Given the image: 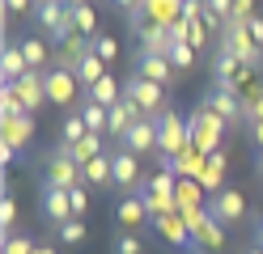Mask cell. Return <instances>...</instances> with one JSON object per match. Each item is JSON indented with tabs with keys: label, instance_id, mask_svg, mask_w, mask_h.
<instances>
[{
	"label": "cell",
	"instance_id": "cell-52",
	"mask_svg": "<svg viewBox=\"0 0 263 254\" xmlns=\"http://www.w3.org/2000/svg\"><path fill=\"white\" fill-rule=\"evenodd\" d=\"M68 5H89V0H68Z\"/></svg>",
	"mask_w": 263,
	"mask_h": 254
},
{
	"label": "cell",
	"instance_id": "cell-21",
	"mask_svg": "<svg viewBox=\"0 0 263 254\" xmlns=\"http://www.w3.org/2000/svg\"><path fill=\"white\" fill-rule=\"evenodd\" d=\"M17 43H22V55L30 64V72H47V68H55L51 51H47V43L39 38V34H26V38H17Z\"/></svg>",
	"mask_w": 263,
	"mask_h": 254
},
{
	"label": "cell",
	"instance_id": "cell-45",
	"mask_svg": "<svg viewBox=\"0 0 263 254\" xmlns=\"http://www.w3.org/2000/svg\"><path fill=\"white\" fill-rule=\"evenodd\" d=\"M246 30H251V38H255V43L263 47V17H259V13L251 17V22H246Z\"/></svg>",
	"mask_w": 263,
	"mask_h": 254
},
{
	"label": "cell",
	"instance_id": "cell-8",
	"mask_svg": "<svg viewBox=\"0 0 263 254\" xmlns=\"http://www.w3.org/2000/svg\"><path fill=\"white\" fill-rule=\"evenodd\" d=\"M208 212L217 216L221 225H242V220H246V199H242V191L225 186V191H217V199H212Z\"/></svg>",
	"mask_w": 263,
	"mask_h": 254
},
{
	"label": "cell",
	"instance_id": "cell-17",
	"mask_svg": "<svg viewBox=\"0 0 263 254\" xmlns=\"http://www.w3.org/2000/svg\"><path fill=\"white\" fill-rule=\"evenodd\" d=\"M183 17V0H144L140 5V22H157V26H174ZM136 22V26H140Z\"/></svg>",
	"mask_w": 263,
	"mask_h": 254
},
{
	"label": "cell",
	"instance_id": "cell-20",
	"mask_svg": "<svg viewBox=\"0 0 263 254\" xmlns=\"http://www.w3.org/2000/svg\"><path fill=\"white\" fill-rule=\"evenodd\" d=\"M30 140H34V114H13V119H5V144L9 148H26Z\"/></svg>",
	"mask_w": 263,
	"mask_h": 254
},
{
	"label": "cell",
	"instance_id": "cell-49",
	"mask_svg": "<svg viewBox=\"0 0 263 254\" xmlns=\"http://www.w3.org/2000/svg\"><path fill=\"white\" fill-rule=\"evenodd\" d=\"M242 254H263V250H259V246H246V250H242Z\"/></svg>",
	"mask_w": 263,
	"mask_h": 254
},
{
	"label": "cell",
	"instance_id": "cell-22",
	"mask_svg": "<svg viewBox=\"0 0 263 254\" xmlns=\"http://www.w3.org/2000/svg\"><path fill=\"white\" fill-rule=\"evenodd\" d=\"M64 17H68V5H47V0H39L34 13H30V22H34L43 34H55L64 26Z\"/></svg>",
	"mask_w": 263,
	"mask_h": 254
},
{
	"label": "cell",
	"instance_id": "cell-24",
	"mask_svg": "<svg viewBox=\"0 0 263 254\" xmlns=\"http://www.w3.org/2000/svg\"><path fill=\"white\" fill-rule=\"evenodd\" d=\"M85 55H89V38H85V34H77V38H68V43L60 47L55 64H60V68H68V72H77V64L85 60Z\"/></svg>",
	"mask_w": 263,
	"mask_h": 254
},
{
	"label": "cell",
	"instance_id": "cell-39",
	"mask_svg": "<svg viewBox=\"0 0 263 254\" xmlns=\"http://www.w3.org/2000/svg\"><path fill=\"white\" fill-rule=\"evenodd\" d=\"M255 17V0H234V13H229V22H251Z\"/></svg>",
	"mask_w": 263,
	"mask_h": 254
},
{
	"label": "cell",
	"instance_id": "cell-28",
	"mask_svg": "<svg viewBox=\"0 0 263 254\" xmlns=\"http://www.w3.org/2000/svg\"><path fill=\"white\" fill-rule=\"evenodd\" d=\"M85 135H89V127H85V119H81V110H72L60 123V144H81Z\"/></svg>",
	"mask_w": 263,
	"mask_h": 254
},
{
	"label": "cell",
	"instance_id": "cell-15",
	"mask_svg": "<svg viewBox=\"0 0 263 254\" xmlns=\"http://www.w3.org/2000/svg\"><path fill=\"white\" fill-rule=\"evenodd\" d=\"M136 34H140V51H144V55H166V51L174 47V38H170V26L140 22V26H136Z\"/></svg>",
	"mask_w": 263,
	"mask_h": 254
},
{
	"label": "cell",
	"instance_id": "cell-29",
	"mask_svg": "<svg viewBox=\"0 0 263 254\" xmlns=\"http://www.w3.org/2000/svg\"><path fill=\"white\" fill-rule=\"evenodd\" d=\"M68 9H72L77 34H85V38H93V34H98V13H93V5H68Z\"/></svg>",
	"mask_w": 263,
	"mask_h": 254
},
{
	"label": "cell",
	"instance_id": "cell-53",
	"mask_svg": "<svg viewBox=\"0 0 263 254\" xmlns=\"http://www.w3.org/2000/svg\"><path fill=\"white\" fill-rule=\"evenodd\" d=\"M255 246H259V250H263V242H255Z\"/></svg>",
	"mask_w": 263,
	"mask_h": 254
},
{
	"label": "cell",
	"instance_id": "cell-44",
	"mask_svg": "<svg viewBox=\"0 0 263 254\" xmlns=\"http://www.w3.org/2000/svg\"><path fill=\"white\" fill-rule=\"evenodd\" d=\"M204 5H208L212 13H221L225 22H229V13H234V0H204Z\"/></svg>",
	"mask_w": 263,
	"mask_h": 254
},
{
	"label": "cell",
	"instance_id": "cell-48",
	"mask_svg": "<svg viewBox=\"0 0 263 254\" xmlns=\"http://www.w3.org/2000/svg\"><path fill=\"white\" fill-rule=\"evenodd\" d=\"M34 254H55V250H51V246H39V250H34Z\"/></svg>",
	"mask_w": 263,
	"mask_h": 254
},
{
	"label": "cell",
	"instance_id": "cell-19",
	"mask_svg": "<svg viewBox=\"0 0 263 254\" xmlns=\"http://www.w3.org/2000/svg\"><path fill=\"white\" fill-rule=\"evenodd\" d=\"M13 89H17V97H22V106L34 114L39 106H47V85H43V72H26L17 85H13Z\"/></svg>",
	"mask_w": 263,
	"mask_h": 254
},
{
	"label": "cell",
	"instance_id": "cell-35",
	"mask_svg": "<svg viewBox=\"0 0 263 254\" xmlns=\"http://www.w3.org/2000/svg\"><path fill=\"white\" fill-rule=\"evenodd\" d=\"M115 254H144V242H140V237L136 233H119V237H115Z\"/></svg>",
	"mask_w": 263,
	"mask_h": 254
},
{
	"label": "cell",
	"instance_id": "cell-26",
	"mask_svg": "<svg viewBox=\"0 0 263 254\" xmlns=\"http://www.w3.org/2000/svg\"><path fill=\"white\" fill-rule=\"evenodd\" d=\"M85 97L98 102V106H115V102H123V85L115 81V76H102L93 89H85Z\"/></svg>",
	"mask_w": 263,
	"mask_h": 254
},
{
	"label": "cell",
	"instance_id": "cell-30",
	"mask_svg": "<svg viewBox=\"0 0 263 254\" xmlns=\"http://www.w3.org/2000/svg\"><path fill=\"white\" fill-rule=\"evenodd\" d=\"M0 114H5V119H13V114H30V110L22 106V97H17V89H13V85H5V89H0Z\"/></svg>",
	"mask_w": 263,
	"mask_h": 254
},
{
	"label": "cell",
	"instance_id": "cell-42",
	"mask_svg": "<svg viewBox=\"0 0 263 254\" xmlns=\"http://www.w3.org/2000/svg\"><path fill=\"white\" fill-rule=\"evenodd\" d=\"M246 123H263V89L255 93L251 106H246Z\"/></svg>",
	"mask_w": 263,
	"mask_h": 254
},
{
	"label": "cell",
	"instance_id": "cell-47",
	"mask_svg": "<svg viewBox=\"0 0 263 254\" xmlns=\"http://www.w3.org/2000/svg\"><path fill=\"white\" fill-rule=\"evenodd\" d=\"M255 140H259V148H263V123H255Z\"/></svg>",
	"mask_w": 263,
	"mask_h": 254
},
{
	"label": "cell",
	"instance_id": "cell-9",
	"mask_svg": "<svg viewBox=\"0 0 263 254\" xmlns=\"http://www.w3.org/2000/svg\"><path fill=\"white\" fill-rule=\"evenodd\" d=\"M115 186H123L127 195H136L144 178H140V157L136 152H127V148H115Z\"/></svg>",
	"mask_w": 263,
	"mask_h": 254
},
{
	"label": "cell",
	"instance_id": "cell-11",
	"mask_svg": "<svg viewBox=\"0 0 263 254\" xmlns=\"http://www.w3.org/2000/svg\"><path fill=\"white\" fill-rule=\"evenodd\" d=\"M43 216L51 220V225H68V220H77L72 212V195L68 191H55V186H43Z\"/></svg>",
	"mask_w": 263,
	"mask_h": 254
},
{
	"label": "cell",
	"instance_id": "cell-36",
	"mask_svg": "<svg viewBox=\"0 0 263 254\" xmlns=\"http://www.w3.org/2000/svg\"><path fill=\"white\" fill-rule=\"evenodd\" d=\"M39 250V242H34V237H5V254H34Z\"/></svg>",
	"mask_w": 263,
	"mask_h": 254
},
{
	"label": "cell",
	"instance_id": "cell-32",
	"mask_svg": "<svg viewBox=\"0 0 263 254\" xmlns=\"http://www.w3.org/2000/svg\"><path fill=\"white\" fill-rule=\"evenodd\" d=\"M166 60L183 72V68H191V60H195V47H191V43H174V47L166 51Z\"/></svg>",
	"mask_w": 263,
	"mask_h": 254
},
{
	"label": "cell",
	"instance_id": "cell-40",
	"mask_svg": "<svg viewBox=\"0 0 263 254\" xmlns=\"http://www.w3.org/2000/svg\"><path fill=\"white\" fill-rule=\"evenodd\" d=\"M110 5H115V9H123L132 26H136V22H140V5H144V0H110Z\"/></svg>",
	"mask_w": 263,
	"mask_h": 254
},
{
	"label": "cell",
	"instance_id": "cell-12",
	"mask_svg": "<svg viewBox=\"0 0 263 254\" xmlns=\"http://www.w3.org/2000/svg\"><path fill=\"white\" fill-rule=\"evenodd\" d=\"M136 119H144V110L136 106V102H115V106H110V123H106V140H119L123 144V135H127V127L132 123H136Z\"/></svg>",
	"mask_w": 263,
	"mask_h": 254
},
{
	"label": "cell",
	"instance_id": "cell-16",
	"mask_svg": "<svg viewBox=\"0 0 263 254\" xmlns=\"http://www.w3.org/2000/svg\"><path fill=\"white\" fill-rule=\"evenodd\" d=\"M115 220H119V225L132 233V229H140V225H149V208H144V199L140 195H123L119 203H115Z\"/></svg>",
	"mask_w": 263,
	"mask_h": 254
},
{
	"label": "cell",
	"instance_id": "cell-51",
	"mask_svg": "<svg viewBox=\"0 0 263 254\" xmlns=\"http://www.w3.org/2000/svg\"><path fill=\"white\" fill-rule=\"evenodd\" d=\"M47 5H68V0H47Z\"/></svg>",
	"mask_w": 263,
	"mask_h": 254
},
{
	"label": "cell",
	"instance_id": "cell-46",
	"mask_svg": "<svg viewBox=\"0 0 263 254\" xmlns=\"http://www.w3.org/2000/svg\"><path fill=\"white\" fill-rule=\"evenodd\" d=\"M255 242H263V216L255 220Z\"/></svg>",
	"mask_w": 263,
	"mask_h": 254
},
{
	"label": "cell",
	"instance_id": "cell-7",
	"mask_svg": "<svg viewBox=\"0 0 263 254\" xmlns=\"http://www.w3.org/2000/svg\"><path fill=\"white\" fill-rule=\"evenodd\" d=\"M119 148L136 152V157H144V152H157V119H153V114L136 119V123L127 127V135H123V144H119Z\"/></svg>",
	"mask_w": 263,
	"mask_h": 254
},
{
	"label": "cell",
	"instance_id": "cell-23",
	"mask_svg": "<svg viewBox=\"0 0 263 254\" xmlns=\"http://www.w3.org/2000/svg\"><path fill=\"white\" fill-rule=\"evenodd\" d=\"M102 76H110V72H106V60H98V55H93V43H89V55L77 64V81H81V89H93Z\"/></svg>",
	"mask_w": 263,
	"mask_h": 254
},
{
	"label": "cell",
	"instance_id": "cell-18",
	"mask_svg": "<svg viewBox=\"0 0 263 254\" xmlns=\"http://www.w3.org/2000/svg\"><path fill=\"white\" fill-rule=\"evenodd\" d=\"M136 72L140 76H149V81H157V85H174V76H178V68L166 60V55H136Z\"/></svg>",
	"mask_w": 263,
	"mask_h": 254
},
{
	"label": "cell",
	"instance_id": "cell-31",
	"mask_svg": "<svg viewBox=\"0 0 263 254\" xmlns=\"http://www.w3.org/2000/svg\"><path fill=\"white\" fill-rule=\"evenodd\" d=\"M85 233H89L85 220L77 216V220H68V225H60V242H64V246H81V242H85Z\"/></svg>",
	"mask_w": 263,
	"mask_h": 254
},
{
	"label": "cell",
	"instance_id": "cell-50",
	"mask_svg": "<svg viewBox=\"0 0 263 254\" xmlns=\"http://www.w3.org/2000/svg\"><path fill=\"white\" fill-rule=\"evenodd\" d=\"M255 169H259V178H263V152H259V161H255Z\"/></svg>",
	"mask_w": 263,
	"mask_h": 254
},
{
	"label": "cell",
	"instance_id": "cell-14",
	"mask_svg": "<svg viewBox=\"0 0 263 254\" xmlns=\"http://www.w3.org/2000/svg\"><path fill=\"white\" fill-rule=\"evenodd\" d=\"M26 72H30V64H26V55H22V43L9 38L5 51H0V81H5V85H17Z\"/></svg>",
	"mask_w": 263,
	"mask_h": 254
},
{
	"label": "cell",
	"instance_id": "cell-33",
	"mask_svg": "<svg viewBox=\"0 0 263 254\" xmlns=\"http://www.w3.org/2000/svg\"><path fill=\"white\" fill-rule=\"evenodd\" d=\"M89 43H93V55H98V60H106V64H110L115 55H119V43H115L110 34H93Z\"/></svg>",
	"mask_w": 263,
	"mask_h": 254
},
{
	"label": "cell",
	"instance_id": "cell-3",
	"mask_svg": "<svg viewBox=\"0 0 263 254\" xmlns=\"http://www.w3.org/2000/svg\"><path fill=\"white\" fill-rule=\"evenodd\" d=\"M183 148H191V131H187V119H178L174 110L157 114V161L178 157Z\"/></svg>",
	"mask_w": 263,
	"mask_h": 254
},
{
	"label": "cell",
	"instance_id": "cell-1",
	"mask_svg": "<svg viewBox=\"0 0 263 254\" xmlns=\"http://www.w3.org/2000/svg\"><path fill=\"white\" fill-rule=\"evenodd\" d=\"M187 131H191V144L204 152H217L221 148V135H225V119L217 110H208V106H195L191 119H187Z\"/></svg>",
	"mask_w": 263,
	"mask_h": 254
},
{
	"label": "cell",
	"instance_id": "cell-37",
	"mask_svg": "<svg viewBox=\"0 0 263 254\" xmlns=\"http://www.w3.org/2000/svg\"><path fill=\"white\" fill-rule=\"evenodd\" d=\"M68 195H72V212H77L81 220H85V212H89V186H85V182H81V186H72V191H68Z\"/></svg>",
	"mask_w": 263,
	"mask_h": 254
},
{
	"label": "cell",
	"instance_id": "cell-34",
	"mask_svg": "<svg viewBox=\"0 0 263 254\" xmlns=\"http://www.w3.org/2000/svg\"><path fill=\"white\" fill-rule=\"evenodd\" d=\"M200 208V182H178V212Z\"/></svg>",
	"mask_w": 263,
	"mask_h": 254
},
{
	"label": "cell",
	"instance_id": "cell-2",
	"mask_svg": "<svg viewBox=\"0 0 263 254\" xmlns=\"http://www.w3.org/2000/svg\"><path fill=\"white\" fill-rule=\"evenodd\" d=\"M123 97H127V102H136V106H140L144 114H153V119L170 110V106H166V85H157V81L140 76V72H132V76H127Z\"/></svg>",
	"mask_w": 263,
	"mask_h": 254
},
{
	"label": "cell",
	"instance_id": "cell-10",
	"mask_svg": "<svg viewBox=\"0 0 263 254\" xmlns=\"http://www.w3.org/2000/svg\"><path fill=\"white\" fill-rule=\"evenodd\" d=\"M204 106L217 110L225 123H242V119H246V106H242V97H238L234 89H217V85H212L208 97H204Z\"/></svg>",
	"mask_w": 263,
	"mask_h": 254
},
{
	"label": "cell",
	"instance_id": "cell-38",
	"mask_svg": "<svg viewBox=\"0 0 263 254\" xmlns=\"http://www.w3.org/2000/svg\"><path fill=\"white\" fill-rule=\"evenodd\" d=\"M13 220H17V199H13V195H5V199H0V225H5V229H13Z\"/></svg>",
	"mask_w": 263,
	"mask_h": 254
},
{
	"label": "cell",
	"instance_id": "cell-27",
	"mask_svg": "<svg viewBox=\"0 0 263 254\" xmlns=\"http://www.w3.org/2000/svg\"><path fill=\"white\" fill-rule=\"evenodd\" d=\"M77 110H81V119H85V127H89L93 135H106V123H110V106H98V102H89V97H85Z\"/></svg>",
	"mask_w": 263,
	"mask_h": 254
},
{
	"label": "cell",
	"instance_id": "cell-6",
	"mask_svg": "<svg viewBox=\"0 0 263 254\" xmlns=\"http://www.w3.org/2000/svg\"><path fill=\"white\" fill-rule=\"evenodd\" d=\"M43 85H47V102H51V106H72L77 89H81L77 72H68V68H60V64L43 72Z\"/></svg>",
	"mask_w": 263,
	"mask_h": 254
},
{
	"label": "cell",
	"instance_id": "cell-41",
	"mask_svg": "<svg viewBox=\"0 0 263 254\" xmlns=\"http://www.w3.org/2000/svg\"><path fill=\"white\" fill-rule=\"evenodd\" d=\"M34 5H39V0H5V17H13V13H34Z\"/></svg>",
	"mask_w": 263,
	"mask_h": 254
},
{
	"label": "cell",
	"instance_id": "cell-43",
	"mask_svg": "<svg viewBox=\"0 0 263 254\" xmlns=\"http://www.w3.org/2000/svg\"><path fill=\"white\" fill-rule=\"evenodd\" d=\"M204 30H208V26H204V22H191V38H187V43H191V47H195V51H200V47H204V43H208V34H204Z\"/></svg>",
	"mask_w": 263,
	"mask_h": 254
},
{
	"label": "cell",
	"instance_id": "cell-25",
	"mask_svg": "<svg viewBox=\"0 0 263 254\" xmlns=\"http://www.w3.org/2000/svg\"><path fill=\"white\" fill-rule=\"evenodd\" d=\"M221 174H225V152L217 148V152H208V161H204V169H200V186H208V191H225L221 186Z\"/></svg>",
	"mask_w": 263,
	"mask_h": 254
},
{
	"label": "cell",
	"instance_id": "cell-13",
	"mask_svg": "<svg viewBox=\"0 0 263 254\" xmlns=\"http://www.w3.org/2000/svg\"><path fill=\"white\" fill-rule=\"evenodd\" d=\"M81 178H85V186H93V191H102V186H115V148L98 152V157L81 169Z\"/></svg>",
	"mask_w": 263,
	"mask_h": 254
},
{
	"label": "cell",
	"instance_id": "cell-5",
	"mask_svg": "<svg viewBox=\"0 0 263 254\" xmlns=\"http://www.w3.org/2000/svg\"><path fill=\"white\" fill-rule=\"evenodd\" d=\"M221 47L234 51V55L246 64V68H259L263 64V47L251 38V30H246V22H225V34H221Z\"/></svg>",
	"mask_w": 263,
	"mask_h": 254
},
{
	"label": "cell",
	"instance_id": "cell-4",
	"mask_svg": "<svg viewBox=\"0 0 263 254\" xmlns=\"http://www.w3.org/2000/svg\"><path fill=\"white\" fill-rule=\"evenodd\" d=\"M85 178H81V165L64 157V148L55 144L51 152L43 157V186H55V191H72V186H81Z\"/></svg>",
	"mask_w": 263,
	"mask_h": 254
}]
</instances>
